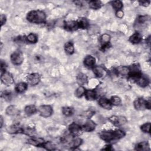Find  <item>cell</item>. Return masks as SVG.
Returning a JSON list of instances; mask_svg holds the SVG:
<instances>
[{
    "mask_svg": "<svg viewBox=\"0 0 151 151\" xmlns=\"http://www.w3.org/2000/svg\"><path fill=\"white\" fill-rule=\"evenodd\" d=\"M100 138L105 142H109L113 140L119 139L125 136V132L120 130H117L115 131H104L102 132L100 134Z\"/></svg>",
    "mask_w": 151,
    "mask_h": 151,
    "instance_id": "cell-1",
    "label": "cell"
},
{
    "mask_svg": "<svg viewBox=\"0 0 151 151\" xmlns=\"http://www.w3.org/2000/svg\"><path fill=\"white\" fill-rule=\"evenodd\" d=\"M46 14L43 11L37 10L30 11L27 16V20L33 23H43L46 20Z\"/></svg>",
    "mask_w": 151,
    "mask_h": 151,
    "instance_id": "cell-2",
    "label": "cell"
},
{
    "mask_svg": "<svg viewBox=\"0 0 151 151\" xmlns=\"http://www.w3.org/2000/svg\"><path fill=\"white\" fill-rule=\"evenodd\" d=\"M24 60L23 53L20 51H16L11 56V60L15 65H21Z\"/></svg>",
    "mask_w": 151,
    "mask_h": 151,
    "instance_id": "cell-3",
    "label": "cell"
},
{
    "mask_svg": "<svg viewBox=\"0 0 151 151\" xmlns=\"http://www.w3.org/2000/svg\"><path fill=\"white\" fill-rule=\"evenodd\" d=\"M39 112L42 117L49 118L53 113V109L49 105H43L39 108Z\"/></svg>",
    "mask_w": 151,
    "mask_h": 151,
    "instance_id": "cell-4",
    "label": "cell"
},
{
    "mask_svg": "<svg viewBox=\"0 0 151 151\" xmlns=\"http://www.w3.org/2000/svg\"><path fill=\"white\" fill-rule=\"evenodd\" d=\"M128 75L130 78L134 79L135 80L142 76L140 69L136 65H133L129 68V73Z\"/></svg>",
    "mask_w": 151,
    "mask_h": 151,
    "instance_id": "cell-5",
    "label": "cell"
},
{
    "mask_svg": "<svg viewBox=\"0 0 151 151\" xmlns=\"http://www.w3.org/2000/svg\"><path fill=\"white\" fill-rule=\"evenodd\" d=\"M109 120L116 126L123 125L127 122V119L123 116H113L109 118Z\"/></svg>",
    "mask_w": 151,
    "mask_h": 151,
    "instance_id": "cell-6",
    "label": "cell"
},
{
    "mask_svg": "<svg viewBox=\"0 0 151 151\" xmlns=\"http://www.w3.org/2000/svg\"><path fill=\"white\" fill-rule=\"evenodd\" d=\"M27 81L30 85L34 86L37 84L40 81V76L38 73H33L27 77Z\"/></svg>",
    "mask_w": 151,
    "mask_h": 151,
    "instance_id": "cell-7",
    "label": "cell"
},
{
    "mask_svg": "<svg viewBox=\"0 0 151 151\" xmlns=\"http://www.w3.org/2000/svg\"><path fill=\"white\" fill-rule=\"evenodd\" d=\"M1 79L2 82L6 85H10L13 83L14 78L13 76L8 72H3L1 74Z\"/></svg>",
    "mask_w": 151,
    "mask_h": 151,
    "instance_id": "cell-8",
    "label": "cell"
},
{
    "mask_svg": "<svg viewBox=\"0 0 151 151\" xmlns=\"http://www.w3.org/2000/svg\"><path fill=\"white\" fill-rule=\"evenodd\" d=\"M65 29L69 31H73L78 29V25L77 21H70L65 23Z\"/></svg>",
    "mask_w": 151,
    "mask_h": 151,
    "instance_id": "cell-9",
    "label": "cell"
},
{
    "mask_svg": "<svg viewBox=\"0 0 151 151\" xmlns=\"http://www.w3.org/2000/svg\"><path fill=\"white\" fill-rule=\"evenodd\" d=\"M28 143L31 145L35 146H41L44 143L43 139L41 138L32 137L28 140Z\"/></svg>",
    "mask_w": 151,
    "mask_h": 151,
    "instance_id": "cell-10",
    "label": "cell"
},
{
    "mask_svg": "<svg viewBox=\"0 0 151 151\" xmlns=\"http://www.w3.org/2000/svg\"><path fill=\"white\" fill-rule=\"evenodd\" d=\"M69 130L73 136H77L80 133L81 128L76 123H72L69 126Z\"/></svg>",
    "mask_w": 151,
    "mask_h": 151,
    "instance_id": "cell-11",
    "label": "cell"
},
{
    "mask_svg": "<svg viewBox=\"0 0 151 151\" xmlns=\"http://www.w3.org/2000/svg\"><path fill=\"white\" fill-rule=\"evenodd\" d=\"M146 100L143 98H139L134 102L135 108L137 110H142L146 108Z\"/></svg>",
    "mask_w": 151,
    "mask_h": 151,
    "instance_id": "cell-12",
    "label": "cell"
},
{
    "mask_svg": "<svg viewBox=\"0 0 151 151\" xmlns=\"http://www.w3.org/2000/svg\"><path fill=\"white\" fill-rule=\"evenodd\" d=\"M96 126V124L92 120H88L83 126L82 129L85 132H92L94 130Z\"/></svg>",
    "mask_w": 151,
    "mask_h": 151,
    "instance_id": "cell-13",
    "label": "cell"
},
{
    "mask_svg": "<svg viewBox=\"0 0 151 151\" xmlns=\"http://www.w3.org/2000/svg\"><path fill=\"white\" fill-rule=\"evenodd\" d=\"M93 70L95 75L98 77H102L106 75V71L101 66L94 67Z\"/></svg>",
    "mask_w": 151,
    "mask_h": 151,
    "instance_id": "cell-14",
    "label": "cell"
},
{
    "mask_svg": "<svg viewBox=\"0 0 151 151\" xmlns=\"http://www.w3.org/2000/svg\"><path fill=\"white\" fill-rule=\"evenodd\" d=\"M99 104L105 109L110 110L112 108V104L109 100L106 98H101L99 101Z\"/></svg>",
    "mask_w": 151,
    "mask_h": 151,
    "instance_id": "cell-15",
    "label": "cell"
},
{
    "mask_svg": "<svg viewBox=\"0 0 151 151\" xmlns=\"http://www.w3.org/2000/svg\"><path fill=\"white\" fill-rule=\"evenodd\" d=\"M115 72L118 75L122 76H128L129 73V68L126 66H119L116 68Z\"/></svg>",
    "mask_w": 151,
    "mask_h": 151,
    "instance_id": "cell-16",
    "label": "cell"
},
{
    "mask_svg": "<svg viewBox=\"0 0 151 151\" xmlns=\"http://www.w3.org/2000/svg\"><path fill=\"white\" fill-rule=\"evenodd\" d=\"M20 111L15 106L11 105L8 106L6 109V113L10 116H15V115L19 114Z\"/></svg>",
    "mask_w": 151,
    "mask_h": 151,
    "instance_id": "cell-17",
    "label": "cell"
},
{
    "mask_svg": "<svg viewBox=\"0 0 151 151\" xmlns=\"http://www.w3.org/2000/svg\"><path fill=\"white\" fill-rule=\"evenodd\" d=\"M96 63V59L92 56H87L84 60V65L88 67H92L94 66Z\"/></svg>",
    "mask_w": 151,
    "mask_h": 151,
    "instance_id": "cell-18",
    "label": "cell"
},
{
    "mask_svg": "<svg viewBox=\"0 0 151 151\" xmlns=\"http://www.w3.org/2000/svg\"><path fill=\"white\" fill-rule=\"evenodd\" d=\"M7 130L9 133V134H17V133L22 132L23 129L21 128H20L19 126H17V125H13L8 126L7 129Z\"/></svg>",
    "mask_w": 151,
    "mask_h": 151,
    "instance_id": "cell-19",
    "label": "cell"
},
{
    "mask_svg": "<svg viewBox=\"0 0 151 151\" xmlns=\"http://www.w3.org/2000/svg\"><path fill=\"white\" fill-rule=\"evenodd\" d=\"M141 40H142V35L139 33H135L129 38V41L134 44H138L140 43Z\"/></svg>",
    "mask_w": 151,
    "mask_h": 151,
    "instance_id": "cell-20",
    "label": "cell"
},
{
    "mask_svg": "<svg viewBox=\"0 0 151 151\" xmlns=\"http://www.w3.org/2000/svg\"><path fill=\"white\" fill-rule=\"evenodd\" d=\"M78 25V28L80 29H86L88 27V23L87 20L86 19V18H80L77 21Z\"/></svg>",
    "mask_w": 151,
    "mask_h": 151,
    "instance_id": "cell-21",
    "label": "cell"
},
{
    "mask_svg": "<svg viewBox=\"0 0 151 151\" xmlns=\"http://www.w3.org/2000/svg\"><path fill=\"white\" fill-rule=\"evenodd\" d=\"M85 96L87 100H94L96 99V92L93 90H87L85 92Z\"/></svg>",
    "mask_w": 151,
    "mask_h": 151,
    "instance_id": "cell-22",
    "label": "cell"
},
{
    "mask_svg": "<svg viewBox=\"0 0 151 151\" xmlns=\"http://www.w3.org/2000/svg\"><path fill=\"white\" fill-rule=\"evenodd\" d=\"M136 83L139 86L142 87H145L149 84L148 80L147 78H146L145 77H142V76L136 80Z\"/></svg>",
    "mask_w": 151,
    "mask_h": 151,
    "instance_id": "cell-23",
    "label": "cell"
},
{
    "mask_svg": "<svg viewBox=\"0 0 151 151\" xmlns=\"http://www.w3.org/2000/svg\"><path fill=\"white\" fill-rule=\"evenodd\" d=\"M77 82L79 85H84L87 82V77L86 75L80 73L77 77Z\"/></svg>",
    "mask_w": 151,
    "mask_h": 151,
    "instance_id": "cell-24",
    "label": "cell"
},
{
    "mask_svg": "<svg viewBox=\"0 0 151 151\" xmlns=\"http://www.w3.org/2000/svg\"><path fill=\"white\" fill-rule=\"evenodd\" d=\"M27 88V84L24 82H21L18 83L16 85L15 91L19 93H23L24 91H25Z\"/></svg>",
    "mask_w": 151,
    "mask_h": 151,
    "instance_id": "cell-25",
    "label": "cell"
},
{
    "mask_svg": "<svg viewBox=\"0 0 151 151\" xmlns=\"http://www.w3.org/2000/svg\"><path fill=\"white\" fill-rule=\"evenodd\" d=\"M137 150H147L149 149V145L147 142H142L138 144L135 148Z\"/></svg>",
    "mask_w": 151,
    "mask_h": 151,
    "instance_id": "cell-26",
    "label": "cell"
},
{
    "mask_svg": "<svg viewBox=\"0 0 151 151\" xmlns=\"http://www.w3.org/2000/svg\"><path fill=\"white\" fill-rule=\"evenodd\" d=\"M88 31L90 34H95L100 32V28L97 25H91L88 27Z\"/></svg>",
    "mask_w": 151,
    "mask_h": 151,
    "instance_id": "cell-27",
    "label": "cell"
},
{
    "mask_svg": "<svg viewBox=\"0 0 151 151\" xmlns=\"http://www.w3.org/2000/svg\"><path fill=\"white\" fill-rule=\"evenodd\" d=\"M65 49L66 52L69 55H72L74 53L75 49H74L73 44L71 42H68L65 44Z\"/></svg>",
    "mask_w": 151,
    "mask_h": 151,
    "instance_id": "cell-28",
    "label": "cell"
},
{
    "mask_svg": "<svg viewBox=\"0 0 151 151\" xmlns=\"http://www.w3.org/2000/svg\"><path fill=\"white\" fill-rule=\"evenodd\" d=\"M102 4L100 1H91L89 2V7L93 10H98L100 8Z\"/></svg>",
    "mask_w": 151,
    "mask_h": 151,
    "instance_id": "cell-29",
    "label": "cell"
},
{
    "mask_svg": "<svg viewBox=\"0 0 151 151\" xmlns=\"http://www.w3.org/2000/svg\"><path fill=\"white\" fill-rule=\"evenodd\" d=\"M37 112V108L34 105H30L26 106L25 108V112L29 115L33 114Z\"/></svg>",
    "mask_w": 151,
    "mask_h": 151,
    "instance_id": "cell-30",
    "label": "cell"
},
{
    "mask_svg": "<svg viewBox=\"0 0 151 151\" xmlns=\"http://www.w3.org/2000/svg\"><path fill=\"white\" fill-rule=\"evenodd\" d=\"M110 40V36L108 34H103L100 37V43L102 44V46L106 45L109 43Z\"/></svg>",
    "mask_w": 151,
    "mask_h": 151,
    "instance_id": "cell-31",
    "label": "cell"
},
{
    "mask_svg": "<svg viewBox=\"0 0 151 151\" xmlns=\"http://www.w3.org/2000/svg\"><path fill=\"white\" fill-rule=\"evenodd\" d=\"M112 5L113 7L115 9V10L119 11L121 10V9L123 7V3L122 1L117 0V1H114L112 2Z\"/></svg>",
    "mask_w": 151,
    "mask_h": 151,
    "instance_id": "cell-32",
    "label": "cell"
},
{
    "mask_svg": "<svg viewBox=\"0 0 151 151\" xmlns=\"http://www.w3.org/2000/svg\"><path fill=\"white\" fill-rule=\"evenodd\" d=\"M43 146L44 148H46L47 150H49L56 149V145L53 143H52L51 142H47L46 143H44V144L43 145Z\"/></svg>",
    "mask_w": 151,
    "mask_h": 151,
    "instance_id": "cell-33",
    "label": "cell"
},
{
    "mask_svg": "<svg viewBox=\"0 0 151 151\" xmlns=\"http://www.w3.org/2000/svg\"><path fill=\"white\" fill-rule=\"evenodd\" d=\"M27 40L30 43H35L37 42L38 39L36 35L33 33H31L27 37Z\"/></svg>",
    "mask_w": 151,
    "mask_h": 151,
    "instance_id": "cell-34",
    "label": "cell"
},
{
    "mask_svg": "<svg viewBox=\"0 0 151 151\" xmlns=\"http://www.w3.org/2000/svg\"><path fill=\"white\" fill-rule=\"evenodd\" d=\"M74 110L70 107H65L63 108V113L66 116H70L73 114Z\"/></svg>",
    "mask_w": 151,
    "mask_h": 151,
    "instance_id": "cell-35",
    "label": "cell"
},
{
    "mask_svg": "<svg viewBox=\"0 0 151 151\" xmlns=\"http://www.w3.org/2000/svg\"><path fill=\"white\" fill-rule=\"evenodd\" d=\"M86 92L85 88L82 87V86H80L78 88H77V90L75 92V95L77 97H81L83 94H84Z\"/></svg>",
    "mask_w": 151,
    "mask_h": 151,
    "instance_id": "cell-36",
    "label": "cell"
},
{
    "mask_svg": "<svg viewBox=\"0 0 151 151\" xmlns=\"http://www.w3.org/2000/svg\"><path fill=\"white\" fill-rule=\"evenodd\" d=\"M22 132L26 135L31 136L34 135V132H35V130L33 128L28 127V128H25L24 129H23Z\"/></svg>",
    "mask_w": 151,
    "mask_h": 151,
    "instance_id": "cell-37",
    "label": "cell"
},
{
    "mask_svg": "<svg viewBox=\"0 0 151 151\" xmlns=\"http://www.w3.org/2000/svg\"><path fill=\"white\" fill-rule=\"evenodd\" d=\"M110 102L112 104L114 105V106H118L121 103V100L120 99V97L118 96H113L111 98Z\"/></svg>",
    "mask_w": 151,
    "mask_h": 151,
    "instance_id": "cell-38",
    "label": "cell"
},
{
    "mask_svg": "<svg viewBox=\"0 0 151 151\" xmlns=\"http://www.w3.org/2000/svg\"><path fill=\"white\" fill-rule=\"evenodd\" d=\"M82 144V139L77 138L72 141V147L73 148H77V147H78Z\"/></svg>",
    "mask_w": 151,
    "mask_h": 151,
    "instance_id": "cell-39",
    "label": "cell"
},
{
    "mask_svg": "<svg viewBox=\"0 0 151 151\" xmlns=\"http://www.w3.org/2000/svg\"><path fill=\"white\" fill-rule=\"evenodd\" d=\"M149 19L148 16H140L138 18L137 23L138 24H143L146 23Z\"/></svg>",
    "mask_w": 151,
    "mask_h": 151,
    "instance_id": "cell-40",
    "label": "cell"
},
{
    "mask_svg": "<svg viewBox=\"0 0 151 151\" xmlns=\"http://www.w3.org/2000/svg\"><path fill=\"white\" fill-rule=\"evenodd\" d=\"M141 130H142L145 133H149L150 132V123L148 122L146 123H145L144 125L141 126Z\"/></svg>",
    "mask_w": 151,
    "mask_h": 151,
    "instance_id": "cell-41",
    "label": "cell"
},
{
    "mask_svg": "<svg viewBox=\"0 0 151 151\" xmlns=\"http://www.w3.org/2000/svg\"><path fill=\"white\" fill-rule=\"evenodd\" d=\"M2 97H4V99L7 101H10L11 99V94L10 92H4L2 94Z\"/></svg>",
    "mask_w": 151,
    "mask_h": 151,
    "instance_id": "cell-42",
    "label": "cell"
},
{
    "mask_svg": "<svg viewBox=\"0 0 151 151\" xmlns=\"http://www.w3.org/2000/svg\"><path fill=\"white\" fill-rule=\"evenodd\" d=\"M94 112H92L91 110H88V111H87V112H86L84 113V115L85 116H86L87 118H90V117H92L93 116V115L94 114Z\"/></svg>",
    "mask_w": 151,
    "mask_h": 151,
    "instance_id": "cell-43",
    "label": "cell"
},
{
    "mask_svg": "<svg viewBox=\"0 0 151 151\" xmlns=\"http://www.w3.org/2000/svg\"><path fill=\"white\" fill-rule=\"evenodd\" d=\"M0 20H1V25L3 26L6 22V17L4 15L1 14V17H0Z\"/></svg>",
    "mask_w": 151,
    "mask_h": 151,
    "instance_id": "cell-44",
    "label": "cell"
},
{
    "mask_svg": "<svg viewBox=\"0 0 151 151\" xmlns=\"http://www.w3.org/2000/svg\"><path fill=\"white\" fill-rule=\"evenodd\" d=\"M139 4L141 5L144 6V7H147L150 4V1H139Z\"/></svg>",
    "mask_w": 151,
    "mask_h": 151,
    "instance_id": "cell-45",
    "label": "cell"
},
{
    "mask_svg": "<svg viewBox=\"0 0 151 151\" xmlns=\"http://www.w3.org/2000/svg\"><path fill=\"white\" fill-rule=\"evenodd\" d=\"M116 15L117 17L119 18V19H122V18L123 17V12L122 10L117 11Z\"/></svg>",
    "mask_w": 151,
    "mask_h": 151,
    "instance_id": "cell-46",
    "label": "cell"
},
{
    "mask_svg": "<svg viewBox=\"0 0 151 151\" xmlns=\"http://www.w3.org/2000/svg\"><path fill=\"white\" fill-rule=\"evenodd\" d=\"M5 67H6L5 63H4V62L2 61L1 63V69L2 72H5Z\"/></svg>",
    "mask_w": 151,
    "mask_h": 151,
    "instance_id": "cell-47",
    "label": "cell"
},
{
    "mask_svg": "<svg viewBox=\"0 0 151 151\" xmlns=\"http://www.w3.org/2000/svg\"><path fill=\"white\" fill-rule=\"evenodd\" d=\"M146 109H150V100H146Z\"/></svg>",
    "mask_w": 151,
    "mask_h": 151,
    "instance_id": "cell-48",
    "label": "cell"
},
{
    "mask_svg": "<svg viewBox=\"0 0 151 151\" xmlns=\"http://www.w3.org/2000/svg\"><path fill=\"white\" fill-rule=\"evenodd\" d=\"M106 147L105 148H103V150H113V149L112 148L111 146H109V145H107V146H105Z\"/></svg>",
    "mask_w": 151,
    "mask_h": 151,
    "instance_id": "cell-49",
    "label": "cell"
},
{
    "mask_svg": "<svg viewBox=\"0 0 151 151\" xmlns=\"http://www.w3.org/2000/svg\"><path fill=\"white\" fill-rule=\"evenodd\" d=\"M3 117H1V128H2L3 126Z\"/></svg>",
    "mask_w": 151,
    "mask_h": 151,
    "instance_id": "cell-50",
    "label": "cell"
}]
</instances>
